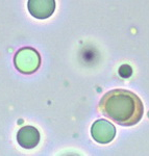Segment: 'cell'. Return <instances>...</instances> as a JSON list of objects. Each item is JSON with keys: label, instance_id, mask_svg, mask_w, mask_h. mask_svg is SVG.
Masks as SVG:
<instances>
[{"label": "cell", "instance_id": "4", "mask_svg": "<svg viewBox=\"0 0 149 156\" xmlns=\"http://www.w3.org/2000/svg\"><path fill=\"white\" fill-rule=\"evenodd\" d=\"M28 12L37 19H47L52 16L55 9L54 0H28Z\"/></svg>", "mask_w": 149, "mask_h": 156}, {"label": "cell", "instance_id": "5", "mask_svg": "<svg viewBox=\"0 0 149 156\" xmlns=\"http://www.w3.org/2000/svg\"><path fill=\"white\" fill-rule=\"evenodd\" d=\"M17 140L24 149H32L39 144L40 133L34 126H24L17 133Z\"/></svg>", "mask_w": 149, "mask_h": 156}, {"label": "cell", "instance_id": "1", "mask_svg": "<svg viewBox=\"0 0 149 156\" xmlns=\"http://www.w3.org/2000/svg\"><path fill=\"white\" fill-rule=\"evenodd\" d=\"M99 110L104 117L121 126H133L142 119L144 105L135 93L124 89H115L102 96Z\"/></svg>", "mask_w": 149, "mask_h": 156}, {"label": "cell", "instance_id": "2", "mask_svg": "<svg viewBox=\"0 0 149 156\" xmlns=\"http://www.w3.org/2000/svg\"><path fill=\"white\" fill-rule=\"evenodd\" d=\"M14 64L16 69L22 74H32L40 68L41 56L34 48L24 47L15 54Z\"/></svg>", "mask_w": 149, "mask_h": 156}, {"label": "cell", "instance_id": "3", "mask_svg": "<svg viewBox=\"0 0 149 156\" xmlns=\"http://www.w3.org/2000/svg\"><path fill=\"white\" fill-rule=\"evenodd\" d=\"M93 138L100 144L111 143L115 137L116 129L113 124L105 120H97L91 129Z\"/></svg>", "mask_w": 149, "mask_h": 156}]
</instances>
